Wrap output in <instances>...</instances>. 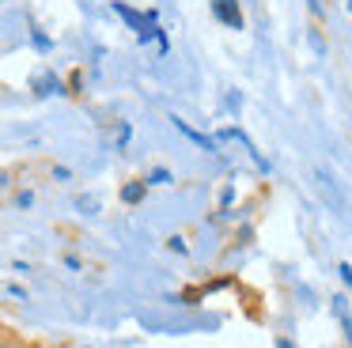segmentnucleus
I'll return each instance as SVG.
<instances>
[{
    "label": "nucleus",
    "instance_id": "1",
    "mask_svg": "<svg viewBox=\"0 0 352 348\" xmlns=\"http://www.w3.org/2000/svg\"><path fill=\"white\" fill-rule=\"evenodd\" d=\"M114 12L122 15V19L129 23L133 30H137L140 42H152V38H155V42H160V50H167V38H163V30H160V23H155V15H152V12L140 15V12H133L129 4H122V0H114Z\"/></svg>",
    "mask_w": 352,
    "mask_h": 348
},
{
    "label": "nucleus",
    "instance_id": "2",
    "mask_svg": "<svg viewBox=\"0 0 352 348\" xmlns=\"http://www.w3.org/2000/svg\"><path fill=\"white\" fill-rule=\"evenodd\" d=\"M212 15L223 23V27L243 30V8H239V0H212Z\"/></svg>",
    "mask_w": 352,
    "mask_h": 348
},
{
    "label": "nucleus",
    "instance_id": "3",
    "mask_svg": "<svg viewBox=\"0 0 352 348\" xmlns=\"http://www.w3.org/2000/svg\"><path fill=\"white\" fill-rule=\"evenodd\" d=\"M170 121H175V129H178V133H186L193 144H201V148L212 151V155H223V151H220V140H212V136H205V133H197V129H190L182 118H170Z\"/></svg>",
    "mask_w": 352,
    "mask_h": 348
},
{
    "label": "nucleus",
    "instance_id": "4",
    "mask_svg": "<svg viewBox=\"0 0 352 348\" xmlns=\"http://www.w3.org/2000/svg\"><path fill=\"white\" fill-rule=\"evenodd\" d=\"M31 87H34V95H57V91H61V80L50 76V72H38L31 80Z\"/></svg>",
    "mask_w": 352,
    "mask_h": 348
},
{
    "label": "nucleus",
    "instance_id": "5",
    "mask_svg": "<svg viewBox=\"0 0 352 348\" xmlns=\"http://www.w3.org/2000/svg\"><path fill=\"white\" fill-rule=\"evenodd\" d=\"M314 182H318L322 193H329V201H333V208H341V193L333 189V178H329L326 171H314Z\"/></svg>",
    "mask_w": 352,
    "mask_h": 348
},
{
    "label": "nucleus",
    "instance_id": "6",
    "mask_svg": "<svg viewBox=\"0 0 352 348\" xmlns=\"http://www.w3.org/2000/svg\"><path fill=\"white\" fill-rule=\"evenodd\" d=\"M144 189H148L144 182H129V186H122V201L125 204H137L140 197H144Z\"/></svg>",
    "mask_w": 352,
    "mask_h": 348
},
{
    "label": "nucleus",
    "instance_id": "7",
    "mask_svg": "<svg viewBox=\"0 0 352 348\" xmlns=\"http://www.w3.org/2000/svg\"><path fill=\"white\" fill-rule=\"evenodd\" d=\"M167 182H170V174L163 171V166H155V171L148 174V182H144V186H167Z\"/></svg>",
    "mask_w": 352,
    "mask_h": 348
},
{
    "label": "nucleus",
    "instance_id": "8",
    "mask_svg": "<svg viewBox=\"0 0 352 348\" xmlns=\"http://www.w3.org/2000/svg\"><path fill=\"white\" fill-rule=\"evenodd\" d=\"M76 204H80V208L87 212V216H95V212H99V201H95V197H80Z\"/></svg>",
    "mask_w": 352,
    "mask_h": 348
},
{
    "label": "nucleus",
    "instance_id": "9",
    "mask_svg": "<svg viewBox=\"0 0 352 348\" xmlns=\"http://www.w3.org/2000/svg\"><path fill=\"white\" fill-rule=\"evenodd\" d=\"M16 204H19V208H31V204H34V193H27V189H23V193L16 197Z\"/></svg>",
    "mask_w": 352,
    "mask_h": 348
},
{
    "label": "nucleus",
    "instance_id": "10",
    "mask_svg": "<svg viewBox=\"0 0 352 348\" xmlns=\"http://www.w3.org/2000/svg\"><path fill=\"white\" fill-rule=\"evenodd\" d=\"M31 38H34V45H38V50H50V38L46 34H38V30H34Z\"/></svg>",
    "mask_w": 352,
    "mask_h": 348
},
{
    "label": "nucleus",
    "instance_id": "11",
    "mask_svg": "<svg viewBox=\"0 0 352 348\" xmlns=\"http://www.w3.org/2000/svg\"><path fill=\"white\" fill-rule=\"evenodd\" d=\"M341 276H344V284H352V265H341Z\"/></svg>",
    "mask_w": 352,
    "mask_h": 348
},
{
    "label": "nucleus",
    "instance_id": "12",
    "mask_svg": "<svg viewBox=\"0 0 352 348\" xmlns=\"http://www.w3.org/2000/svg\"><path fill=\"white\" fill-rule=\"evenodd\" d=\"M307 4H311V12H314V15H322V0H307Z\"/></svg>",
    "mask_w": 352,
    "mask_h": 348
},
{
    "label": "nucleus",
    "instance_id": "13",
    "mask_svg": "<svg viewBox=\"0 0 352 348\" xmlns=\"http://www.w3.org/2000/svg\"><path fill=\"white\" fill-rule=\"evenodd\" d=\"M349 12H352V0H349Z\"/></svg>",
    "mask_w": 352,
    "mask_h": 348
}]
</instances>
